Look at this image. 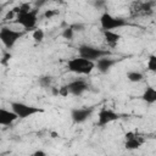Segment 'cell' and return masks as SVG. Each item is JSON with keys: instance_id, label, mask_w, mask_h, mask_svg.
I'll list each match as a JSON object with an SVG mask.
<instances>
[{"instance_id": "6da1fadb", "label": "cell", "mask_w": 156, "mask_h": 156, "mask_svg": "<svg viewBox=\"0 0 156 156\" xmlns=\"http://www.w3.org/2000/svg\"><path fill=\"white\" fill-rule=\"evenodd\" d=\"M96 67L95 62L85 60L83 57H73L67 62V68L69 72H73L76 74H90L91 71Z\"/></svg>"}, {"instance_id": "7a4b0ae2", "label": "cell", "mask_w": 156, "mask_h": 156, "mask_svg": "<svg viewBox=\"0 0 156 156\" xmlns=\"http://www.w3.org/2000/svg\"><path fill=\"white\" fill-rule=\"evenodd\" d=\"M11 110L18 116V118L24 119L28 117H32L37 113H43L44 108L41 107H37V106H32V105H27L24 102H20V101H11L10 102Z\"/></svg>"}, {"instance_id": "3957f363", "label": "cell", "mask_w": 156, "mask_h": 156, "mask_svg": "<svg viewBox=\"0 0 156 156\" xmlns=\"http://www.w3.org/2000/svg\"><path fill=\"white\" fill-rule=\"evenodd\" d=\"M78 54H79V57H83L85 60L95 62V61H98L102 57L108 56L110 51L100 49V48H95V46H91V45L83 44V45L78 46Z\"/></svg>"}, {"instance_id": "277c9868", "label": "cell", "mask_w": 156, "mask_h": 156, "mask_svg": "<svg viewBox=\"0 0 156 156\" xmlns=\"http://www.w3.org/2000/svg\"><path fill=\"white\" fill-rule=\"evenodd\" d=\"M38 13H39V9H37V7L35 9H32L28 12L17 15L16 18H15V21H13V23L22 26L27 30L33 29V28H35L37 22H38Z\"/></svg>"}, {"instance_id": "5b68a950", "label": "cell", "mask_w": 156, "mask_h": 156, "mask_svg": "<svg viewBox=\"0 0 156 156\" xmlns=\"http://www.w3.org/2000/svg\"><path fill=\"white\" fill-rule=\"evenodd\" d=\"M23 35H24V32L15 30L10 27H1L0 29V40L6 49H11Z\"/></svg>"}, {"instance_id": "8992f818", "label": "cell", "mask_w": 156, "mask_h": 156, "mask_svg": "<svg viewBox=\"0 0 156 156\" xmlns=\"http://www.w3.org/2000/svg\"><path fill=\"white\" fill-rule=\"evenodd\" d=\"M100 24H101L102 30H113V29L128 26V22L124 18L115 17L108 12H104L100 16Z\"/></svg>"}, {"instance_id": "52a82bcc", "label": "cell", "mask_w": 156, "mask_h": 156, "mask_svg": "<svg viewBox=\"0 0 156 156\" xmlns=\"http://www.w3.org/2000/svg\"><path fill=\"white\" fill-rule=\"evenodd\" d=\"M117 119H119V115L116 111H113L111 108L104 107L98 113V122H96V124L99 127H104V126H107V124H110V123H112V122H115Z\"/></svg>"}, {"instance_id": "ba28073f", "label": "cell", "mask_w": 156, "mask_h": 156, "mask_svg": "<svg viewBox=\"0 0 156 156\" xmlns=\"http://www.w3.org/2000/svg\"><path fill=\"white\" fill-rule=\"evenodd\" d=\"M91 115H93L91 107H78V108L71 110V118L77 124L84 123L87 119H89L91 117Z\"/></svg>"}, {"instance_id": "9c48e42d", "label": "cell", "mask_w": 156, "mask_h": 156, "mask_svg": "<svg viewBox=\"0 0 156 156\" xmlns=\"http://www.w3.org/2000/svg\"><path fill=\"white\" fill-rule=\"evenodd\" d=\"M68 90H69V94L74 95V96H80L84 91L88 90V84L83 80V79H76V80H72L69 82L68 84H66Z\"/></svg>"}, {"instance_id": "30bf717a", "label": "cell", "mask_w": 156, "mask_h": 156, "mask_svg": "<svg viewBox=\"0 0 156 156\" xmlns=\"http://www.w3.org/2000/svg\"><path fill=\"white\" fill-rule=\"evenodd\" d=\"M117 61H118L117 58H112V57L106 56V57H102V58L98 60V61L95 62V65H96V68H98L99 72H101V73H107V72L117 63Z\"/></svg>"}, {"instance_id": "8fae6325", "label": "cell", "mask_w": 156, "mask_h": 156, "mask_svg": "<svg viewBox=\"0 0 156 156\" xmlns=\"http://www.w3.org/2000/svg\"><path fill=\"white\" fill-rule=\"evenodd\" d=\"M16 119H18V116L11 110L0 108V124L1 126H11Z\"/></svg>"}, {"instance_id": "7c38bea8", "label": "cell", "mask_w": 156, "mask_h": 156, "mask_svg": "<svg viewBox=\"0 0 156 156\" xmlns=\"http://www.w3.org/2000/svg\"><path fill=\"white\" fill-rule=\"evenodd\" d=\"M143 101H145L149 105H152L156 102V88L154 87H146L143 95H141Z\"/></svg>"}, {"instance_id": "4fadbf2b", "label": "cell", "mask_w": 156, "mask_h": 156, "mask_svg": "<svg viewBox=\"0 0 156 156\" xmlns=\"http://www.w3.org/2000/svg\"><path fill=\"white\" fill-rule=\"evenodd\" d=\"M104 33V38H105V41L110 45V46H115L119 39H121V35L113 30H102Z\"/></svg>"}, {"instance_id": "5bb4252c", "label": "cell", "mask_w": 156, "mask_h": 156, "mask_svg": "<svg viewBox=\"0 0 156 156\" xmlns=\"http://www.w3.org/2000/svg\"><path fill=\"white\" fill-rule=\"evenodd\" d=\"M143 144V140L139 138V136H134L133 139H129V140H126L124 143V147L127 150H136L141 146Z\"/></svg>"}, {"instance_id": "9a60e30c", "label": "cell", "mask_w": 156, "mask_h": 156, "mask_svg": "<svg viewBox=\"0 0 156 156\" xmlns=\"http://www.w3.org/2000/svg\"><path fill=\"white\" fill-rule=\"evenodd\" d=\"M127 79L132 83H139L144 79V76L141 72H138V71H129L127 72Z\"/></svg>"}, {"instance_id": "2e32d148", "label": "cell", "mask_w": 156, "mask_h": 156, "mask_svg": "<svg viewBox=\"0 0 156 156\" xmlns=\"http://www.w3.org/2000/svg\"><path fill=\"white\" fill-rule=\"evenodd\" d=\"M44 37H45V33H44V30H43L41 28H35V29L33 30L32 38L34 39L35 43H40V41H43Z\"/></svg>"}, {"instance_id": "e0dca14e", "label": "cell", "mask_w": 156, "mask_h": 156, "mask_svg": "<svg viewBox=\"0 0 156 156\" xmlns=\"http://www.w3.org/2000/svg\"><path fill=\"white\" fill-rule=\"evenodd\" d=\"M51 77L50 76H41L38 79V83L41 88H51Z\"/></svg>"}, {"instance_id": "ac0fdd59", "label": "cell", "mask_w": 156, "mask_h": 156, "mask_svg": "<svg viewBox=\"0 0 156 156\" xmlns=\"http://www.w3.org/2000/svg\"><path fill=\"white\" fill-rule=\"evenodd\" d=\"M147 71L156 73V55H150L147 58V63H146Z\"/></svg>"}, {"instance_id": "d6986e66", "label": "cell", "mask_w": 156, "mask_h": 156, "mask_svg": "<svg viewBox=\"0 0 156 156\" xmlns=\"http://www.w3.org/2000/svg\"><path fill=\"white\" fill-rule=\"evenodd\" d=\"M62 38H65V39H67V40H72L73 39V37H74V30L68 26V27H66L63 30H62Z\"/></svg>"}, {"instance_id": "ffe728a7", "label": "cell", "mask_w": 156, "mask_h": 156, "mask_svg": "<svg viewBox=\"0 0 156 156\" xmlns=\"http://www.w3.org/2000/svg\"><path fill=\"white\" fill-rule=\"evenodd\" d=\"M140 11L147 13V12H151L152 11V2H143L140 4Z\"/></svg>"}, {"instance_id": "44dd1931", "label": "cell", "mask_w": 156, "mask_h": 156, "mask_svg": "<svg viewBox=\"0 0 156 156\" xmlns=\"http://www.w3.org/2000/svg\"><path fill=\"white\" fill-rule=\"evenodd\" d=\"M69 27H71L74 32H82V30H84V28H85V26H84L83 23H72V24H69Z\"/></svg>"}, {"instance_id": "7402d4cb", "label": "cell", "mask_w": 156, "mask_h": 156, "mask_svg": "<svg viewBox=\"0 0 156 156\" xmlns=\"http://www.w3.org/2000/svg\"><path fill=\"white\" fill-rule=\"evenodd\" d=\"M58 91H60V96L61 98H67L69 95V90H68L67 85H62L61 88H58Z\"/></svg>"}, {"instance_id": "603a6c76", "label": "cell", "mask_w": 156, "mask_h": 156, "mask_svg": "<svg viewBox=\"0 0 156 156\" xmlns=\"http://www.w3.org/2000/svg\"><path fill=\"white\" fill-rule=\"evenodd\" d=\"M58 12L56 11V10H45V12H44V17L45 18H48V20H50V18H52L54 16H56Z\"/></svg>"}, {"instance_id": "cb8c5ba5", "label": "cell", "mask_w": 156, "mask_h": 156, "mask_svg": "<svg viewBox=\"0 0 156 156\" xmlns=\"http://www.w3.org/2000/svg\"><path fill=\"white\" fill-rule=\"evenodd\" d=\"M10 58H11V54L10 52H5L4 56H2V60H1V65L2 66H6L7 62L10 61Z\"/></svg>"}, {"instance_id": "d4e9b609", "label": "cell", "mask_w": 156, "mask_h": 156, "mask_svg": "<svg viewBox=\"0 0 156 156\" xmlns=\"http://www.w3.org/2000/svg\"><path fill=\"white\" fill-rule=\"evenodd\" d=\"M16 16H17V15L13 12V10H10V11L6 13V16H5V18H4V20H5V21H9V20H13V21H15Z\"/></svg>"}, {"instance_id": "484cf974", "label": "cell", "mask_w": 156, "mask_h": 156, "mask_svg": "<svg viewBox=\"0 0 156 156\" xmlns=\"http://www.w3.org/2000/svg\"><path fill=\"white\" fill-rule=\"evenodd\" d=\"M30 156H48V155H46V152H45L44 150H37V151H34Z\"/></svg>"}, {"instance_id": "4316f807", "label": "cell", "mask_w": 156, "mask_h": 156, "mask_svg": "<svg viewBox=\"0 0 156 156\" xmlns=\"http://www.w3.org/2000/svg\"><path fill=\"white\" fill-rule=\"evenodd\" d=\"M50 89H51V95H52V96H60L58 88H56V87H51Z\"/></svg>"}, {"instance_id": "83f0119b", "label": "cell", "mask_w": 156, "mask_h": 156, "mask_svg": "<svg viewBox=\"0 0 156 156\" xmlns=\"http://www.w3.org/2000/svg\"><path fill=\"white\" fill-rule=\"evenodd\" d=\"M124 136H126V140H129V139H133L134 136H136V134L134 132H127Z\"/></svg>"}, {"instance_id": "f1b7e54d", "label": "cell", "mask_w": 156, "mask_h": 156, "mask_svg": "<svg viewBox=\"0 0 156 156\" xmlns=\"http://www.w3.org/2000/svg\"><path fill=\"white\" fill-rule=\"evenodd\" d=\"M50 135H51V138H52V139H56V138H58V136H60L57 132H51V133H50Z\"/></svg>"}]
</instances>
